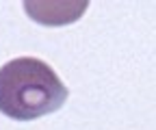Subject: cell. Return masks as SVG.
I'll list each match as a JSON object with an SVG mask.
<instances>
[{
	"label": "cell",
	"mask_w": 156,
	"mask_h": 130,
	"mask_svg": "<svg viewBox=\"0 0 156 130\" xmlns=\"http://www.w3.org/2000/svg\"><path fill=\"white\" fill-rule=\"evenodd\" d=\"M89 2H61V0H48V2H37V0H26L24 9L26 13L33 17L35 22L44 24V26H63V24H72L87 11Z\"/></svg>",
	"instance_id": "2"
},
{
	"label": "cell",
	"mask_w": 156,
	"mask_h": 130,
	"mask_svg": "<svg viewBox=\"0 0 156 130\" xmlns=\"http://www.w3.org/2000/svg\"><path fill=\"white\" fill-rule=\"evenodd\" d=\"M69 96L56 72L37 57H17L0 67V113L30 121L58 111Z\"/></svg>",
	"instance_id": "1"
}]
</instances>
